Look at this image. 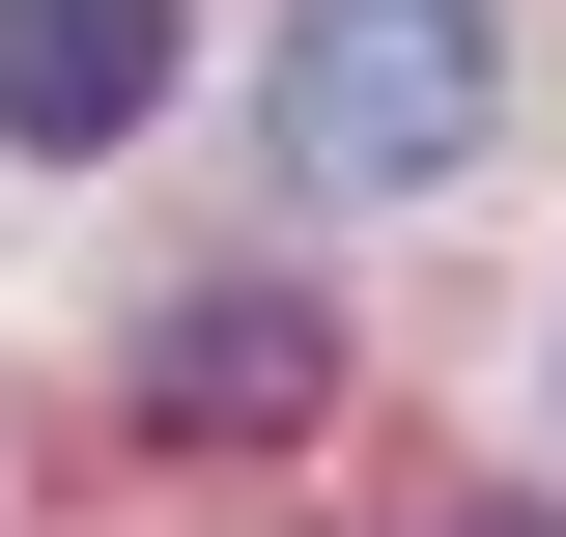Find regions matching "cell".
I'll return each mask as SVG.
<instances>
[{"label":"cell","instance_id":"cell-1","mask_svg":"<svg viewBox=\"0 0 566 537\" xmlns=\"http://www.w3.org/2000/svg\"><path fill=\"white\" fill-rule=\"evenodd\" d=\"M255 114H283V170H312V199H453V170H482V114H510V29H482V0H283Z\"/></svg>","mask_w":566,"mask_h":537},{"label":"cell","instance_id":"cell-2","mask_svg":"<svg viewBox=\"0 0 566 537\" xmlns=\"http://www.w3.org/2000/svg\"><path fill=\"white\" fill-rule=\"evenodd\" d=\"M312 397H340V312H312V283H170V312H142V424H170V453H283Z\"/></svg>","mask_w":566,"mask_h":537},{"label":"cell","instance_id":"cell-3","mask_svg":"<svg viewBox=\"0 0 566 537\" xmlns=\"http://www.w3.org/2000/svg\"><path fill=\"white\" fill-rule=\"evenodd\" d=\"M142 114H170V0H0V141L29 170H85Z\"/></svg>","mask_w":566,"mask_h":537},{"label":"cell","instance_id":"cell-4","mask_svg":"<svg viewBox=\"0 0 566 537\" xmlns=\"http://www.w3.org/2000/svg\"><path fill=\"white\" fill-rule=\"evenodd\" d=\"M453 537H566V509H453Z\"/></svg>","mask_w":566,"mask_h":537}]
</instances>
